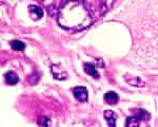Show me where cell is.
I'll list each match as a JSON object with an SVG mask.
<instances>
[{
  "mask_svg": "<svg viewBox=\"0 0 158 127\" xmlns=\"http://www.w3.org/2000/svg\"><path fill=\"white\" fill-rule=\"evenodd\" d=\"M133 37L129 54L137 68L158 70V4H129L117 15Z\"/></svg>",
  "mask_w": 158,
  "mask_h": 127,
  "instance_id": "cell-1",
  "label": "cell"
},
{
  "mask_svg": "<svg viewBox=\"0 0 158 127\" xmlns=\"http://www.w3.org/2000/svg\"><path fill=\"white\" fill-rule=\"evenodd\" d=\"M93 22V17L81 1L71 0L60 7L58 12V24L67 30L80 31Z\"/></svg>",
  "mask_w": 158,
  "mask_h": 127,
  "instance_id": "cell-2",
  "label": "cell"
},
{
  "mask_svg": "<svg viewBox=\"0 0 158 127\" xmlns=\"http://www.w3.org/2000/svg\"><path fill=\"white\" fill-rule=\"evenodd\" d=\"M116 0H85V4L93 18H100L112 9Z\"/></svg>",
  "mask_w": 158,
  "mask_h": 127,
  "instance_id": "cell-3",
  "label": "cell"
},
{
  "mask_svg": "<svg viewBox=\"0 0 158 127\" xmlns=\"http://www.w3.org/2000/svg\"><path fill=\"white\" fill-rule=\"evenodd\" d=\"M126 82L131 86H134V87H143L144 86V82H142V80L138 76L135 75H130V74H126L123 76Z\"/></svg>",
  "mask_w": 158,
  "mask_h": 127,
  "instance_id": "cell-4",
  "label": "cell"
},
{
  "mask_svg": "<svg viewBox=\"0 0 158 127\" xmlns=\"http://www.w3.org/2000/svg\"><path fill=\"white\" fill-rule=\"evenodd\" d=\"M29 12H30V16L31 18L35 21L41 19L43 17V11L41 7H37V6H30L29 7Z\"/></svg>",
  "mask_w": 158,
  "mask_h": 127,
  "instance_id": "cell-5",
  "label": "cell"
},
{
  "mask_svg": "<svg viewBox=\"0 0 158 127\" xmlns=\"http://www.w3.org/2000/svg\"><path fill=\"white\" fill-rule=\"evenodd\" d=\"M52 73L55 78L60 81L65 80L68 77V73L58 65H52Z\"/></svg>",
  "mask_w": 158,
  "mask_h": 127,
  "instance_id": "cell-6",
  "label": "cell"
},
{
  "mask_svg": "<svg viewBox=\"0 0 158 127\" xmlns=\"http://www.w3.org/2000/svg\"><path fill=\"white\" fill-rule=\"evenodd\" d=\"M74 95L80 102H85L88 100V90L85 87H76L73 90Z\"/></svg>",
  "mask_w": 158,
  "mask_h": 127,
  "instance_id": "cell-7",
  "label": "cell"
},
{
  "mask_svg": "<svg viewBox=\"0 0 158 127\" xmlns=\"http://www.w3.org/2000/svg\"><path fill=\"white\" fill-rule=\"evenodd\" d=\"M104 101H106V103L110 104V105H115V104L118 103L119 96L115 92H112L111 91V92H108L104 94Z\"/></svg>",
  "mask_w": 158,
  "mask_h": 127,
  "instance_id": "cell-8",
  "label": "cell"
},
{
  "mask_svg": "<svg viewBox=\"0 0 158 127\" xmlns=\"http://www.w3.org/2000/svg\"><path fill=\"white\" fill-rule=\"evenodd\" d=\"M104 118H106V121H108L109 126L114 127V126L116 125V119H117V116H116V114H115V112H114V111H112V110L104 111Z\"/></svg>",
  "mask_w": 158,
  "mask_h": 127,
  "instance_id": "cell-9",
  "label": "cell"
},
{
  "mask_svg": "<svg viewBox=\"0 0 158 127\" xmlns=\"http://www.w3.org/2000/svg\"><path fill=\"white\" fill-rule=\"evenodd\" d=\"M6 83L9 84V85H15V84L18 83L19 77L15 72L10 71V72H7L6 74Z\"/></svg>",
  "mask_w": 158,
  "mask_h": 127,
  "instance_id": "cell-10",
  "label": "cell"
},
{
  "mask_svg": "<svg viewBox=\"0 0 158 127\" xmlns=\"http://www.w3.org/2000/svg\"><path fill=\"white\" fill-rule=\"evenodd\" d=\"M83 67H85V71L86 72V74L93 76V77H95V78L99 77L97 71H96L95 67H94L93 65H91V64H85V66H83Z\"/></svg>",
  "mask_w": 158,
  "mask_h": 127,
  "instance_id": "cell-11",
  "label": "cell"
},
{
  "mask_svg": "<svg viewBox=\"0 0 158 127\" xmlns=\"http://www.w3.org/2000/svg\"><path fill=\"white\" fill-rule=\"evenodd\" d=\"M11 46L13 49L16 51H23L25 48V45L22 42H19V40H13L11 42Z\"/></svg>",
  "mask_w": 158,
  "mask_h": 127,
  "instance_id": "cell-12",
  "label": "cell"
},
{
  "mask_svg": "<svg viewBox=\"0 0 158 127\" xmlns=\"http://www.w3.org/2000/svg\"><path fill=\"white\" fill-rule=\"evenodd\" d=\"M128 127H133V126H139L138 124V120H137L136 116H131V118H128L127 120V124H126Z\"/></svg>",
  "mask_w": 158,
  "mask_h": 127,
  "instance_id": "cell-13",
  "label": "cell"
},
{
  "mask_svg": "<svg viewBox=\"0 0 158 127\" xmlns=\"http://www.w3.org/2000/svg\"><path fill=\"white\" fill-rule=\"evenodd\" d=\"M137 118H139L141 121H147L150 119V114L144 110H137Z\"/></svg>",
  "mask_w": 158,
  "mask_h": 127,
  "instance_id": "cell-14",
  "label": "cell"
},
{
  "mask_svg": "<svg viewBox=\"0 0 158 127\" xmlns=\"http://www.w3.org/2000/svg\"><path fill=\"white\" fill-rule=\"evenodd\" d=\"M40 1H41L42 3H44V6L49 7V6H52V4L56 1V0H40Z\"/></svg>",
  "mask_w": 158,
  "mask_h": 127,
  "instance_id": "cell-15",
  "label": "cell"
}]
</instances>
